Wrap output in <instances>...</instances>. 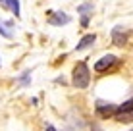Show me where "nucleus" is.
<instances>
[{
    "mask_svg": "<svg viewBox=\"0 0 133 131\" xmlns=\"http://www.w3.org/2000/svg\"><path fill=\"white\" fill-rule=\"evenodd\" d=\"M77 12L81 13V25L87 27V25H89V17L93 16V12H95V6L91 2H83V4L77 6Z\"/></svg>",
    "mask_w": 133,
    "mask_h": 131,
    "instance_id": "39448f33",
    "label": "nucleus"
},
{
    "mask_svg": "<svg viewBox=\"0 0 133 131\" xmlns=\"http://www.w3.org/2000/svg\"><path fill=\"white\" fill-rule=\"evenodd\" d=\"M129 31L127 29H123L122 25H116L112 29V43L116 44V46H123V44L127 43V39H129Z\"/></svg>",
    "mask_w": 133,
    "mask_h": 131,
    "instance_id": "7ed1b4c3",
    "label": "nucleus"
},
{
    "mask_svg": "<svg viewBox=\"0 0 133 131\" xmlns=\"http://www.w3.org/2000/svg\"><path fill=\"white\" fill-rule=\"evenodd\" d=\"M97 40V35L95 33H91V35H85L83 39L77 43V46H75V50H85V48H89V46H93V43Z\"/></svg>",
    "mask_w": 133,
    "mask_h": 131,
    "instance_id": "6e6552de",
    "label": "nucleus"
},
{
    "mask_svg": "<svg viewBox=\"0 0 133 131\" xmlns=\"http://www.w3.org/2000/svg\"><path fill=\"white\" fill-rule=\"evenodd\" d=\"M46 131H56V127H54V125H48V127H46Z\"/></svg>",
    "mask_w": 133,
    "mask_h": 131,
    "instance_id": "9b49d317",
    "label": "nucleus"
},
{
    "mask_svg": "<svg viewBox=\"0 0 133 131\" xmlns=\"http://www.w3.org/2000/svg\"><path fill=\"white\" fill-rule=\"evenodd\" d=\"M0 35L6 39L14 37V21H2L0 19Z\"/></svg>",
    "mask_w": 133,
    "mask_h": 131,
    "instance_id": "1a4fd4ad",
    "label": "nucleus"
},
{
    "mask_svg": "<svg viewBox=\"0 0 133 131\" xmlns=\"http://www.w3.org/2000/svg\"><path fill=\"white\" fill-rule=\"evenodd\" d=\"M89 81H91V71H89V67H87V64H85V62L75 64V67H73V71H71V83H73V87L87 89V87H89Z\"/></svg>",
    "mask_w": 133,
    "mask_h": 131,
    "instance_id": "f257e3e1",
    "label": "nucleus"
},
{
    "mask_svg": "<svg viewBox=\"0 0 133 131\" xmlns=\"http://www.w3.org/2000/svg\"><path fill=\"white\" fill-rule=\"evenodd\" d=\"M4 4L14 12L16 17H19V0H4Z\"/></svg>",
    "mask_w": 133,
    "mask_h": 131,
    "instance_id": "9d476101",
    "label": "nucleus"
},
{
    "mask_svg": "<svg viewBox=\"0 0 133 131\" xmlns=\"http://www.w3.org/2000/svg\"><path fill=\"white\" fill-rule=\"evenodd\" d=\"M131 131H133V129H131Z\"/></svg>",
    "mask_w": 133,
    "mask_h": 131,
    "instance_id": "4468645a",
    "label": "nucleus"
},
{
    "mask_svg": "<svg viewBox=\"0 0 133 131\" xmlns=\"http://www.w3.org/2000/svg\"><path fill=\"white\" fill-rule=\"evenodd\" d=\"M46 21L50 25H66V23L71 21V17L68 16V13H64V12H50Z\"/></svg>",
    "mask_w": 133,
    "mask_h": 131,
    "instance_id": "423d86ee",
    "label": "nucleus"
},
{
    "mask_svg": "<svg viewBox=\"0 0 133 131\" xmlns=\"http://www.w3.org/2000/svg\"><path fill=\"white\" fill-rule=\"evenodd\" d=\"M114 118L116 121H133V98L125 100L123 104L116 106V112H114Z\"/></svg>",
    "mask_w": 133,
    "mask_h": 131,
    "instance_id": "f03ea898",
    "label": "nucleus"
},
{
    "mask_svg": "<svg viewBox=\"0 0 133 131\" xmlns=\"http://www.w3.org/2000/svg\"><path fill=\"white\" fill-rule=\"evenodd\" d=\"M0 66H2V62H0Z\"/></svg>",
    "mask_w": 133,
    "mask_h": 131,
    "instance_id": "ddd939ff",
    "label": "nucleus"
},
{
    "mask_svg": "<svg viewBox=\"0 0 133 131\" xmlns=\"http://www.w3.org/2000/svg\"><path fill=\"white\" fill-rule=\"evenodd\" d=\"M118 62V58L114 56V54H106V56H102L100 60H97V64H95V71L97 73H102V71L110 70V67H114Z\"/></svg>",
    "mask_w": 133,
    "mask_h": 131,
    "instance_id": "20e7f679",
    "label": "nucleus"
},
{
    "mask_svg": "<svg viewBox=\"0 0 133 131\" xmlns=\"http://www.w3.org/2000/svg\"><path fill=\"white\" fill-rule=\"evenodd\" d=\"M93 131H102V129H100L98 125H93Z\"/></svg>",
    "mask_w": 133,
    "mask_h": 131,
    "instance_id": "f8f14e48",
    "label": "nucleus"
},
{
    "mask_svg": "<svg viewBox=\"0 0 133 131\" xmlns=\"http://www.w3.org/2000/svg\"><path fill=\"white\" fill-rule=\"evenodd\" d=\"M116 112V104L112 102H104V100H97V114L102 116V118H108V116H114Z\"/></svg>",
    "mask_w": 133,
    "mask_h": 131,
    "instance_id": "0eeeda50",
    "label": "nucleus"
}]
</instances>
